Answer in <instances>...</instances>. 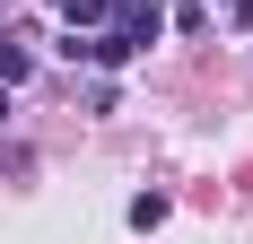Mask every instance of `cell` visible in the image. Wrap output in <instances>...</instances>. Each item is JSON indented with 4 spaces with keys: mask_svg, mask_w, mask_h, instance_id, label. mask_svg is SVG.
<instances>
[{
    "mask_svg": "<svg viewBox=\"0 0 253 244\" xmlns=\"http://www.w3.org/2000/svg\"><path fill=\"white\" fill-rule=\"evenodd\" d=\"M0 122H9V87H0Z\"/></svg>",
    "mask_w": 253,
    "mask_h": 244,
    "instance_id": "5b68a950",
    "label": "cell"
},
{
    "mask_svg": "<svg viewBox=\"0 0 253 244\" xmlns=\"http://www.w3.org/2000/svg\"><path fill=\"white\" fill-rule=\"evenodd\" d=\"M114 35H123L131 52H140V44H157V35H166V9H157V0H123V18H114Z\"/></svg>",
    "mask_w": 253,
    "mask_h": 244,
    "instance_id": "6da1fadb",
    "label": "cell"
},
{
    "mask_svg": "<svg viewBox=\"0 0 253 244\" xmlns=\"http://www.w3.org/2000/svg\"><path fill=\"white\" fill-rule=\"evenodd\" d=\"M61 9H70V26H96L105 18V0H61Z\"/></svg>",
    "mask_w": 253,
    "mask_h": 244,
    "instance_id": "277c9868",
    "label": "cell"
},
{
    "mask_svg": "<svg viewBox=\"0 0 253 244\" xmlns=\"http://www.w3.org/2000/svg\"><path fill=\"white\" fill-rule=\"evenodd\" d=\"M26 70H35V52H26V35H0V87H18Z\"/></svg>",
    "mask_w": 253,
    "mask_h": 244,
    "instance_id": "7a4b0ae2",
    "label": "cell"
},
{
    "mask_svg": "<svg viewBox=\"0 0 253 244\" xmlns=\"http://www.w3.org/2000/svg\"><path fill=\"white\" fill-rule=\"evenodd\" d=\"M131 227H140V236H149V227H166V192H140V201H131Z\"/></svg>",
    "mask_w": 253,
    "mask_h": 244,
    "instance_id": "3957f363",
    "label": "cell"
}]
</instances>
